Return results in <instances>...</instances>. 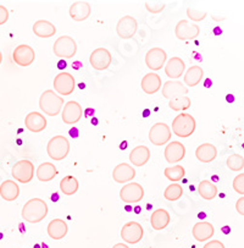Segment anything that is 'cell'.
<instances>
[{
    "label": "cell",
    "mask_w": 244,
    "mask_h": 248,
    "mask_svg": "<svg viewBox=\"0 0 244 248\" xmlns=\"http://www.w3.org/2000/svg\"><path fill=\"white\" fill-rule=\"evenodd\" d=\"M200 33V29L197 23H191L187 20H181L175 27V34L181 41H192Z\"/></svg>",
    "instance_id": "cell-12"
},
{
    "label": "cell",
    "mask_w": 244,
    "mask_h": 248,
    "mask_svg": "<svg viewBox=\"0 0 244 248\" xmlns=\"http://www.w3.org/2000/svg\"><path fill=\"white\" fill-rule=\"evenodd\" d=\"M188 93V90L182 82L180 81H168L163 86V95L166 99H173V98L182 97Z\"/></svg>",
    "instance_id": "cell-19"
},
{
    "label": "cell",
    "mask_w": 244,
    "mask_h": 248,
    "mask_svg": "<svg viewBox=\"0 0 244 248\" xmlns=\"http://www.w3.org/2000/svg\"><path fill=\"white\" fill-rule=\"evenodd\" d=\"M184 155H186V148L178 141L170 142L164 151V156H165L166 161L170 164L178 163L184 158Z\"/></svg>",
    "instance_id": "cell-17"
},
{
    "label": "cell",
    "mask_w": 244,
    "mask_h": 248,
    "mask_svg": "<svg viewBox=\"0 0 244 248\" xmlns=\"http://www.w3.org/2000/svg\"><path fill=\"white\" fill-rule=\"evenodd\" d=\"M143 236H144V230L137 221H128L121 229V238L130 245L138 243L142 240Z\"/></svg>",
    "instance_id": "cell-9"
},
{
    "label": "cell",
    "mask_w": 244,
    "mask_h": 248,
    "mask_svg": "<svg viewBox=\"0 0 244 248\" xmlns=\"http://www.w3.org/2000/svg\"><path fill=\"white\" fill-rule=\"evenodd\" d=\"M138 30V22L133 16H123L120 18L116 26V32L120 38L122 39H130L136 34Z\"/></svg>",
    "instance_id": "cell-15"
},
{
    "label": "cell",
    "mask_w": 244,
    "mask_h": 248,
    "mask_svg": "<svg viewBox=\"0 0 244 248\" xmlns=\"http://www.w3.org/2000/svg\"><path fill=\"white\" fill-rule=\"evenodd\" d=\"M204 76V70L200 66H191L184 74V83H186L188 87H196L200 83V81L203 79Z\"/></svg>",
    "instance_id": "cell-32"
},
{
    "label": "cell",
    "mask_w": 244,
    "mask_h": 248,
    "mask_svg": "<svg viewBox=\"0 0 244 248\" xmlns=\"http://www.w3.org/2000/svg\"><path fill=\"white\" fill-rule=\"evenodd\" d=\"M166 60H168V54L161 48H152L145 54V64H147L148 69L152 70V71L161 70V67L165 65Z\"/></svg>",
    "instance_id": "cell-14"
},
{
    "label": "cell",
    "mask_w": 244,
    "mask_h": 248,
    "mask_svg": "<svg viewBox=\"0 0 244 248\" xmlns=\"http://www.w3.org/2000/svg\"><path fill=\"white\" fill-rule=\"evenodd\" d=\"M1 62H3V54L0 51V64H1Z\"/></svg>",
    "instance_id": "cell-46"
},
{
    "label": "cell",
    "mask_w": 244,
    "mask_h": 248,
    "mask_svg": "<svg viewBox=\"0 0 244 248\" xmlns=\"http://www.w3.org/2000/svg\"><path fill=\"white\" fill-rule=\"evenodd\" d=\"M236 210L239 215L244 217V197H241L236 202Z\"/></svg>",
    "instance_id": "cell-44"
},
{
    "label": "cell",
    "mask_w": 244,
    "mask_h": 248,
    "mask_svg": "<svg viewBox=\"0 0 244 248\" xmlns=\"http://www.w3.org/2000/svg\"><path fill=\"white\" fill-rule=\"evenodd\" d=\"M20 195V187L14 180H6L0 185V196L8 202H13Z\"/></svg>",
    "instance_id": "cell-27"
},
{
    "label": "cell",
    "mask_w": 244,
    "mask_h": 248,
    "mask_svg": "<svg viewBox=\"0 0 244 248\" xmlns=\"http://www.w3.org/2000/svg\"><path fill=\"white\" fill-rule=\"evenodd\" d=\"M144 197V188L137 182L125 185L120 191V198L125 203H138Z\"/></svg>",
    "instance_id": "cell-11"
},
{
    "label": "cell",
    "mask_w": 244,
    "mask_h": 248,
    "mask_svg": "<svg viewBox=\"0 0 244 248\" xmlns=\"http://www.w3.org/2000/svg\"><path fill=\"white\" fill-rule=\"evenodd\" d=\"M13 59L18 66H30V65L33 64L34 59H36V53H34L32 46H27V44H20L14 50Z\"/></svg>",
    "instance_id": "cell-13"
},
{
    "label": "cell",
    "mask_w": 244,
    "mask_h": 248,
    "mask_svg": "<svg viewBox=\"0 0 244 248\" xmlns=\"http://www.w3.org/2000/svg\"><path fill=\"white\" fill-rule=\"evenodd\" d=\"M145 8L149 13L152 14H159L165 9V4L164 3H145Z\"/></svg>",
    "instance_id": "cell-41"
},
{
    "label": "cell",
    "mask_w": 244,
    "mask_h": 248,
    "mask_svg": "<svg viewBox=\"0 0 244 248\" xmlns=\"http://www.w3.org/2000/svg\"><path fill=\"white\" fill-rule=\"evenodd\" d=\"M11 175L16 181L21 184H28L34 177V165L28 159H22L15 163L11 170Z\"/></svg>",
    "instance_id": "cell-6"
},
{
    "label": "cell",
    "mask_w": 244,
    "mask_h": 248,
    "mask_svg": "<svg viewBox=\"0 0 244 248\" xmlns=\"http://www.w3.org/2000/svg\"><path fill=\"white\" fill-rule=\"evenodd\" d=\"M54 90L61 95H70L74 93L75 86H76V82H75L74 76H72L70 72H60L59 75H56L55 78L53 82Z\"/></svg>",
    "instance_id": "cell-7"
},
{
    "label": "cell",
    "mask_w": 244,
    "mask_h": 248,
    "mask_svg": "<svg viewBox=\"0 0 244 248\" xmlns=\"http://www.w3.org/2000/svg\"><path fill=\"white\" fill-rule=\"evenodd\" d=\"M48 214V204L41 198H32L25 203L21 212V217L27 223L37 224L41 223L42 220Z\"/></svg>",
    "instance_id": "cell-1"
},
{
    "label": "cell",
    "mask_w": 244,
    "mask_h": 248,
    "mask_svg": "<svg viewBox=\"0 0 244 248\" xmlns=\"http://www.w3.org/2000/svg\"><path fill=\"white\" fill-rule=\"evenodd\" d=\"M227 168L232 171H241L244 168V158L239 154H231L227 158Z\"/></svg>",
    "instance_id": "cell-38"
},
{
    "label": "cell",
    "mask_w": 244,
    "mask_h": 248,
    "mask_svg": "<svg viewBox=\"0 0 244 248\" xmlns=\"http://www.w3.org/2000/svg\"><path fill=\"white\" fill-rule=\"evenodd\" d=\"M197 123L196 119L191 115V114L182 113L178 114L172 121V128L173 133H175L177 137L181 139H187L191 135H193L194 131H196Z\"/></svg>",
    "instance_id": "cell-3"
},
{
    "label": "cell",
    "mask_w": 244,
    "mask_h": 248,
    "mask_svg": "<svg viewBox=\"0 0 244 248\" xmlns=\"http://www.w3.org/2000/svg\"><path fill=\"white\" fill-rule=\"evenodd\" d=\"M140 87L147 94H155L161 90V77L155 72H149L142 78Z\"/></svg>",
    "instance_id": "cell-22"
},
{
    "label": "cell",
    "mask_w": 244,
    "mask_h": 248,
    "mask_svg": "<svg viewBox=\"0 0 244 248\" xmlns=\"http://www.w3.org/2000/svg\"><path fill=\"white\" fill-rule=\"evenodd\" d=\"M170 214L166 209H156L155 212H152V217H150V224L152 228L156 231H161L166 229L170 224Z\"/></svg>",
    "instance_id": "cell-26"
},
{
    "label": "cell",
    "mask_w": 244,
    "mask_h": 248,
    "mask_svg": "<svg viewBox=\"0 0 244 248\" xmlns=\"http://www.w3.org/2000/svg\"><path fill=\"white\" fill-rule=\"evenodd\" d=\"M78 181L72 175H67L60 181V189L65 196H72L78 191Z\"/></svg>",
    "instance_id": "cell-34"
},
{
    "label": "cell",
    "mask_w": 244,
    "mask_h": 248,
    "mask_svg": "<svg viewBox=\"0 0 244 248\" xmlns=\"http://www.w3.org/2000/svg\"><path fill=\"white\" fill-rule=\"evenodd\" d=\"M214 226L211 223L208 221H199L192 229V235L198 242H204V241L210 240L214 236Z\"/></svg>",
    "instance_id": "cell-24"
},
{
    "label": "cell",
    "mask_w": 244,
    "mask_h": 248,
    "mask_svg": "<svg viewBox=\"0 0 244 248\" xmlns=\"http://www.w3.org/2000/svg\"><path fill=\"white\" fill-rule=\"evenodd\" d=\"M25 126L28 131L34 133L42 132L46 127V119L38 111H32L25 119Z\"/></svg>",
    "instance_id": "cell-20"
},
{
    "label": "cell",
    "mask_w": 244,
    "mask_h": 248,
    "mask_svg": "<svg viewBox=\"0 0 244 248\" xmlns=\"http://www.w3.org/2000/svg\"><path fill=\"white\" fill-rule=\"evenodd\" d=\"M232 187L238 195L244 196V172L234 177L233 182H232Z\"/></svg>",
    "instance_id": "cell-40"
},
{
    "label": "cell",
    "mask_w": 244,
    "mask_h": 248,
    "mask_svg": "<svg viewBox=\"0 0 244 248\" xmlns=\"http://www.w3.org/2000/svg\"><path fill=\"white\" fill-rule=\"evenodd\" d=\"M33 33L39 38H50L56 33V27L46 20H38L34 22Z\"/></svg>",
    "instance_id": "cell-30"
},
{
    "label": "cell",
    "mask_w": 244,
    "mask_h": 248,
    "mask_svg": "<svg viewBox=\"0 0 244 248\" xmlns=\"http://www.w3.org/2000/svg\"><path fill=\"white\" fill-rule=\"evenodd\" d=\"M186 71V64L181 58L173 57L168 62L165 66V74L168 78L177 79Z\"/></svg>",
    "instance_id": "cell-25"
},
{
    "label": "cell",
    "mask_w": 244,
    "mask_h": 248,
    "mask_svg": "<svg viewBox=\"0 0 244 248\" xmlns=\"http://www.w3.org/2000/svg\"><path fill=\"white\" fill-rule=\"evenodd\" d=\"M67 231H69V226H67L66 221H64L62 219H53L46 228L48 236L53 240L64 238L67 235Z\"/></svg>",
    "instance_id": "cell-23"
},
{
    "label": "cell",
    "mask_w": 244,
    "mask_h": 248,
    "mask_svg": "<svg viewBox=\"0 0 244 248\" xmlns=\"http://www.w3.org/2000/svg\"><path fill=\"white\" fill-rule=\"evenodd\" d=\"M136 176V170L130 164L121 163L114 168L112 170V179L117 184H126L128 181H132Z\"/></svg>",
    "instance_id": "cell-18"
},
{
    "label": "cell",
    "mask_w": 244,
    "mask_h": 248,
    "mask_svg": "<svg viewBox=\"0 0 244 248\" xmlns=\"http://www.w3.org/2000/svg\"><path fill=\"white\" fill-rule=\"evenodd\" d=\"M196 156L201 163H211L216 159L217 149L211 143H203L196 149Z\"/></svg>",
    "instance_id": "cell-28"
},
{
    "label": "cell",
    "mask_w": 244,
    "mask_h": 248,
    "mask_svg": "<svg viewBox=\"0 0 244 248\" xmlns=\"http://www.w3.org/2000/svg\"><path fill=\"white\" fill-rule=\"evenodd\" d=\"M70 152V142L65 136H54L53 139L48 142L46 146V153L49 158L55 161L64 160Z\"/></svg>",
    "instance_id": "cell-4"
},
{
    "label": "cell",
    "mask_w": 244,
    "mask_h": 248,
    "mask_svg": "<svg viewBox=\"0 0 244 248\" xmlns=\"http://www.w3.org/2000/svg\"><path fill=\"white\" fill-rule=\"evenodd\" d=\"M171 140V128L164 123H156L149 131V141L154 146H164Z\"/></svg>",
    "instance_id": "cell-10"
},
{
    "label": "cell",
    "mask_w": 244,
    "mask_h": 248,
    "mask_svg": "<svg viewBox=\"0 0 244 248\" xmlns=\"http://www.w3.org/2000/svg\"><path fill=\"white\" fill-rule=\"evenodd\" d=\"M203 248H225L224 243L219 240H213V241H209L208 243L203 246Z\"/></svg>",
    "instance_id": "cell-43"
},
{
    "label": "cell",
    "mask_w": 244,
    "mask_h": 248,
    "mask_svg": "<svg viewBox=\"0 0 244 248\" xmlns=\"http://www.w3.org/2000/svg\"><path fill=\"white\" fill-rule=\"evenodd\" d=\"M164 175L168 180L173 182H178L184 177L186 175V170L184 168L181 167V165H175V167H170L166 168L165 171H164Z\"/></svg>",
    "instance_id": "cell-35"
},
{
    "label": "cell",
    "mask_w": 244,
    "mask_h": 248,
    "mask_svg": "<svg viewBox=\"0 0 244 248\" xmlns=\"http://www.w3.org/2000/svg\"><path fill=\"white\" fill-rule=\"evenodd\" d=\"M150 151L145 146H137L130 153V161L135 167H143L149 161Z\"/></svg>",
    "instance_id": "cell-29"
},
{
    "label": "cell",
    "mask_w": 244,
    "mask_h": 248,
    "mask_svg": "<svg viewBox=\"0 0 244 248\" xmlns=\"http://www.w3.org/2000/svg\"><path fill=\"white\" fill-rule=\"evenodd\" d=\"M191 99L187 95H182V97L173 98L168 102V107L172 109L173 111H181V110H187L191 107Z\"/></svg>",
    "instance_id": "cell-37"
},
{
    "label": "cell",
    "mask_w": 244,
    "mask_h": 248,
    "mask_svg": "<svg viewBox=\"0 0 244 248\" xmlns=\"http://www.w3.org/2000/svg\"><path fill=\"white\" fill-rule=\"evenodd\" d=\"M58 175V169L53 163H42L36 170L37 179L41 182L51 181Z\"/></svg>",
    "instance_id": "cell-31"
},
{
    "label": "cell",
    "mask_w": 244,
    "mask_h": 248,
    "mask_svg": "<svg viewBox=\"0 0 244 248\" xmlns=\"http://www.w3.org/2000/svg\"><path fill=\"white\" fill-rule=\"evenodd\" d=\"M64 107V99L54 91H44L39 98V109L48 116H56Z\"/></svg>",
    "instance_id": "cell-2"
},
{
    "label": "cell",
    "mask_w": 244,
    "mask_h": 248,
    "mask_svg": "<svg viewBox=\"0 0 244 248\" xmlns=\"http://www.w3.org/2000/svg\"><path fill=\"white\" fill-rule=\"evenodd\" d=\"M92 6L87 1H76L70 6V17L76 22H82L91 16Z\"/></svg>",
    "instance_id": "cell-21"
},
{
    "label": "cell",
    "mask_w": 244,
    "mask_h": 248,
    "mask_svg": "<svg viewBox=\"0 0 244 248\" xmlns=\"http://www.w3.org/2000/svg\"><path fill=\"white\" fill-rule=\"evenodd\" d=\"M198 193L205 201H213L217 196V187L209 180H203L198 186Z\"/></svg>",
    "instance_id": "cell-33"
},
{
    "label": "cell",
    "mask_w": 244,
    "mask_h": 248,
    "mask_svg": "<svg viewBox=\"0 0 244 248\" xmlns=\"http://www.w3.org/2000/svg\"><path fill=\"white\" fill-rule=\"evenodd\" d=\"M64 109H62V114H61V118L62 121L67 125H74L77 124L82 119L83 115V109H82L81 104L75 100L71 102H67L66 104H64Z\"/></svg>",
    "instance_id": "cell-16"
},
{
    "label": "cell",
    "mask_w": 244,
    "mask_h": 248,
    "mask_svg": "<svg viewBox=\"0 0 244 248\" xmlns=\"http://www.w3.org/2000/svg\"><path fill=\"white\" fill-rule=\"evenodd\" d=\"M54 55L62 59H71L77 53V44L72 37L61 36L55 41L53 46Z\"/></svg>",
    "instance_id": "cell-5"
},
{
    "label": "cell",
    "mask_w": 244,
    "mask_h": 248,
    "mask_svg": "<svg viewBox=\"0 0 244 248\" xmlns=\"http://www.w3.org/2000/svg\"><path fill=\"white\" fill-rule=\"evenodd\" d=\"M111 62V53L105 48H97L95 50H93V53L89 57V64L93 69L98 70V71H104V70L109 69Z\"/></svg>",
    "instance_id": "cell-8"
},
{
    "label": "cell",
    "mask_w": 244,
    "mask_h": 248,
    "mask_svg": "<svg viewBox=\"0 0 244 248\" xmlns=\"http://www.w3.org/2000/svg\"><path fill=\"white\" fill-rule=\"evenodd\" d=\"M112 248H128V246L126 243H116L115 246H112Z\"/></svg>",
    "instance_id": "cell-45"
},
{
    "label": "cell",
    "mask_w": 244,
    "mask_h": 248,
    "mask_svg": "<svg viewBox=\"0 0 244 248\" xmlns=\"http://www.w3.org/2000/svg\"><path fill=\"white\" fill-rule=\"evenodd\" d=\"M206 11L203 10H196V9L188 8L187 9V16L191 18V21H196V22H199V21H203L204 18L206 17Z\"/></svg>",
    "instance_id": "cell-39"
},
{
    "label": "cell",
    "mask_w": 244,
    "mask_h": 248,
    "mask_svg": "<svg viewBox=\"0 0 244 248\" xmlns=\"http://www.w3.org/2000/svg\"><path fill=\"white\" fill-rule=\"evenodd\" d=\"M183 195V188L181 185L178 184H171L170 186H168L164 191V197L166 198L170 202H175L178 201Z\"/></svg>",
    "instance_id": "cell-36"
},
{
    "label": "cell",
    "mask_w": 244,
    "mask_h": 248,
    "mask_svg": "<svg viewBox=\"0 0 244 248\" xmlns=\"http://www.w3.org/2000/svg\"><path fill=\"white\" fill-rule=\"evenodd\" d=\"M9 20V11L4 5H0V25H4Z\"/></svg>",
    "instance_id": "cell-42"
}]
</instances>
